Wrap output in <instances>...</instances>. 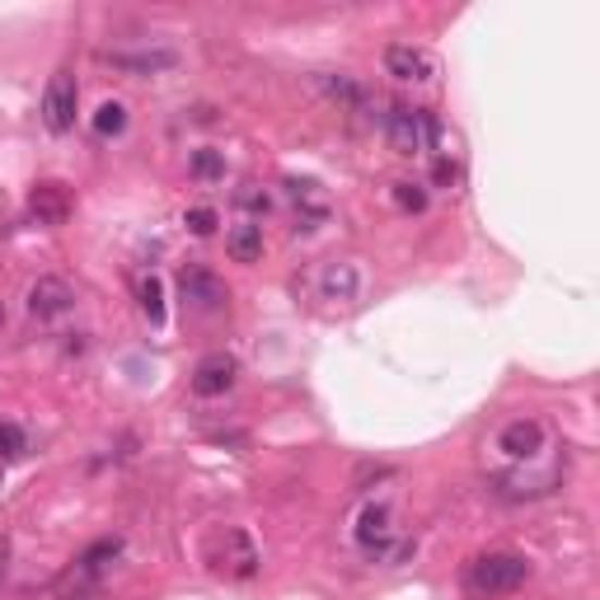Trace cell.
<instances>
[{"label":"cell","instance_id":"6da1fadb","mask_svg":"<svg viewBox=\"0 0 600 600\" xmlns=\"http://www.w3.org/2000/svg\"><path fill=\"white\" fill-rule=\"evenodd\" d=\"M385 132H389V146H395L399 155H413V150H423V146L446 141L441 117L432 109H409V103H395V109H389Z\"/></svg>","mask_w":600,"mask_h":600},{"label":"cell","instance_id":"7a4b0ae2","mask_svg":"<svg viewBox=\"0 0 600 600\" xmlns=\"http://www.w3.org/2000/svg\"><path fill=\"white\" fill-rule=\"evenodd\" d=\"M525 577H530V563H525L521 553H484V559L470 563L464 587L474 596H507V591L525 587Z\"/></svg>","mask_w":600,"mask_h":600},{"label":"cell","instance_id":"3957f363","mask_svg":"<svg viewBox=\"0 0 600 600\" xmlns=\"http://www.w3.org/2000/svg\"><path fill=\"white\" fill-rule=\"evenodd\" d=\"M75 109H80V85H75L71 71H57L48 80V95H42V123L57 137H66L75 127Z\"/></svg>","mask_w":600,"mask_h":600},{"label":"cell","instance_id":"277c9868","mask_svg":"<svg viewBox=\"0 0 600 600\" xmlns=\"http://www.w3.org/2000/svg\"><path fill=\"white\" fill-rule=\"evenodd\" d=\"M178 287H184V305H192L198 314H221L225 300H230L225 282H221L216 273H207V267H184Z\"/></svg>","mask_w":600,"mask_h":600},{"label":"cell","instance_id":"5b68a950","mask_svg":"<svg viewBox=\"0 0 600 600\" xmlns=\"http://www.w3.org/2000/svg\"><path fill=\"white\" fill-rule=\"evenodd\" d=\"M235 375H239V362L230 352H207L198 366H192V395L198 399H221L225 389L235 385Z\"/></svg>","mask_w":600,"mask_h":600},{"label":"cell","instance_id":"8992f818","mask_svg":"<svg viewBox=\"0 0 600 600\" xmlns=\"http://www.w3.org/2000/svg\"><path fill=\"white\" fill-rule=\"evenodd\" d=\"M385 71L395 75V80L427 85L432 75H437V62H432V52L413 48V42H389V48H385Z\"/></svg>","mask_w":600,"mask_h":600},{"label":"cell","instance_id":"52a82bcc","mask_svg":"<svg viewBox=\"0 0 600 600\" xmlns=\"http://www.w3.org/2000/svg\"><path fill=\"white\" fill-rule=\"evenodd\" d=\"M71 305H75V291L62 277H38L34 287H28V314H34V320H62Z\"/></svg>","mask_w":600,"mask_h":600},{"label":"cell","instance_id":"ba28073f","mask_svg":"<svg viewBox=\"0 0 600 600\" xmlns=\"http://www.w3.org/2000/svg\"><path fill=\"white\" fill-rule=\"evenodd\" d=\"M389 539H395V516H389L385 502H371L362 516H357V545L375 559H385L389 553Z\"/></svg>","mask_w":600,"mask_h":600},{"label":"cell","instance_id":"9c48e42d","mask_svg":"<svg viewBox=\"0 0 600 600\" xmlns=\"http://www.w3.org/2000/svg\"><path fill=\"white\" fill-rule=\"evenodd\" d=\"M103 62L113 71H127V75H160V71H174L178 66V52L174 48H137V52H103Z\"/></svg>","mask_w":600,"mask_h":600},{"label":"cell","instance_id":"30bf717a","mask_svg":"<svg viewBox=\"0 0 600 600\" xmlns=\"http://www.w3.org/2000/svg\"><path fill=\"white\" fill-rule=\"evenodd\" d=\"M502 455H512V460H535L539 450H545V423H535V417H516V423H507L502 427Z\"/></svg>","mask_w":600,"mask_h":600},{"label":"cell","instance_id":"8fae6325","mask_svg":"<svg viewBox=\"0 0 600 600\" xmlns=\"http://www.w3.org/2000/svg\"><path fill=\"white\" fill-rule=\"evenodd\" d=\"M117 553H123V539H117V535H109V539H95V545H89V549L80 553V559H75V573H71V582H75V596L89 591V582H95V577L103 573V567H109V563L117 559Z\"/></svg>","mask_w":600,"mask_h":600},{"label":"cell","instance_id":"7c38bea8","mask_svg":"<svg viewBox=\"0 0 600 600\" xmlns=\"http://www.w3.org/2000/svg\"><path fill=\"white\" fill-rule=\"evenodd\" d=\"M320 291H324V300H334V305H357V296H362V273H357V263H324Z\"/></svg>","mask_w":600,"mask_h":600},{"label":"cell","instance_id":"4fadbf2b","mask_svg":"<svg viewBox=\"0 0 600 600\" xmlns=\"http://www.w3.org/2000/svg\"><path fill=\"white\" fill-rule=\"evenodd\" d=\"M320 89L334 103H342V109H352V113H366L371 109V89L357 80V75H348V71H324L320 75Z\"/></svg>","mask_w":600,"mask_h":600},{"label":"cell","instance_id":"5bb4252c","mask_svg":"<svg viewBox=\"0 0 600 600\" xmlns=\"http://www.w3.org/2000/svg\"><path fill=\"white\" fill-rule=\"evenodd\" d=\"M28 207H34V216L42 225H62L71 216V192L62 184H38L34 192H28Z\"/></svg>","mask_w":600,"mask_h":600},{"label":"cell","instance_id":"9a60e30c","mask_svg":"<svg viewBox=\"0 0 600 600\" xmlns=\"http://www.w3.org/2000/svg\"><path fill=\"white\" fill-rule=\"evenodd\" d=\"M225 249H230L235 263H259L263 259V225H253V221L235 225V230L225 235Z\"/></svg>","mask_w":600,"mask_h":600},{"label":"cell","instance_id":"2e32d148","mask_svg":"<svg viewBox=\"0 0 600 600\" xmlns=\"http://www.w3.org/2000/svg\"><path fill=\"white\" fill-rule=\"evenodd\" d=\"M287 192L296 198V207H305V230H314V221H324L328 216V198H324V188L314 184V178H287Z\"/></svg>","mask_w":600,"mask_h":600},{"label":"cell","instance_id":"e0dca14e","mask_svg":"<svg viewBox=\"0 0 600 600\" xmlns=\"http://www.w3.org/2000/svg\"><path fill=\"white\" fill-rule=\"evenodd\" d=\"M137 300H141V314L150 320V328H160L164 324V287H160L155 273L137 282Z\"/></svg>","mask_w":600,"mask_h":600},{"label":"cell","instance_id":"ac0fdd59","mask_svg":"<svg viewBox=\"0 0 600 600\" xmlns=\"http://www.w3.org/2000/svg\"><path fill=\"white\" fill-rule=\"evenodd\" d=\"M95 132H99V137H123V132H127V103H117V99L99 103V113H95Z\"/></svg>","mask_w":600,"mask_h":600},{"label":"cell","instance_id":"d6986e66","mask_svg":"<svg viewBox=\"0 0 600 600\" xmlns=\"http://www.w3.org/2000/svg\"><path fill=\"white\" fill-rule=\"evenodd\" d=\"M235 207H245L249 216H267V212H273V192H263L259 184H245L235 192Z\"/></svg>","mask_w":600,"mask_h":600},{"label":"cell","instance_id":"ffe728a7","mask_svg":"<svg viewBox=\"0 0 600 600\" xmlns=\"http://www.w3.org/2000/svg\"><path fill=\"white\" fill-rule=\"evenodd\" d=\"M28 450V437L20 423H0V460H20Z\"/></svg>","mask_w":600,"mask_h":600},{"label":"cell","instance_id":"44dd1931","mask_svg":"<svg viewBox=\"0 0 600 600\" xmlns=\"http://www.w3.org/2000/svg\"><path fill=\"white\" fill-rule=\"evenodd\" d=\"M225 174V160L216 155V150H198L192 155V178H202V184H212V178Z\"/></svg>","mask_w":600,"mask_h":600},{"label":"cell","instance_id":"7402d4cb","mask_svg":"<svg viewBox=\"0 0 600 600\" xmlns=\"http://www.w3.org/2000/svg\"><path fill=\"white\" fill-rule=\"evenodd\" d=\"M395 202H399V212H427V188H417V184H395Z\"/></svg>","mask_w":600,"mask_h":600},{"label":"cell","instance_id":"603a6c76","mask_svg":"<svg viewBox=\"0 0 600 600\" xmlns=\"http://www.w3.org/2000/svg\"><path fill=\"white\" fill-rule=\"evenodd\" d=\"M184 225L192 235H216V212H212V207H188Z\"/></svg>","mask_w":600,"mask_h":600},{"label":"cell","instance_id":"cb8c5ba5","mask_svg":"<svg viewBox=\"0 0 600 600\" xmlns=\"http://www.w3.org/2000/svg\"><path fill=\"white\" fill-rule=\"evenodd\" d=\"M432 178H437L441 188H455V184H460V160L437 155V164H432Z\"/></svg>","mask_w":600,"mask_h":600},{"label":"cell","instance_id":"d4e9b609","mask_svg":"<svg viewBox=\"0 0 600 600\" xmlns=\"http://www.w3.org/2000/svg\"><path fill=\"white\" fill-rule=\"evenodd\" d=\"M0 587H5V545H0Z\"/></svg>","mask_w":600,"mask_h":600}]
</instances>
